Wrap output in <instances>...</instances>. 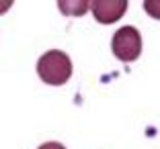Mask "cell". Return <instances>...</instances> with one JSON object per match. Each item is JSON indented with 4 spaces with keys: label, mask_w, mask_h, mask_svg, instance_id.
<instances>
[{
    "label": "cell",
    "mask_w": 160,
    "mask_h": 149,
    "mask_svg": "<svg viewBox=\"0 0 160 149\" xmlns=\"http://www.w3.org/2000/svg\"><path fill=\"white\" fill-rule=\"evenodd\" d=\"M111 49H113V55L119 61H125V63H132L140 57L142 53V35L136 27L127 25L115 31L113 39H111Z\"/></svg>",
    "instance_id": "obj_2"
},
{
    "label": "cell",
    "mask_w": 160,
    "mask_h": 149,
    "mask_svg": "<svg viewBox=\"0 0 160 149\" xmlns=\"http://www.w3.org/2000/svg\"><path fill=\"white\" fill-rule=\"evenodd\" d=\"M88 6L92 10V16L101 25H113L125 14L127 0H94Z\"/></svg>",
    "instance_id": "obj_3"
},
{
    "label": "cell",
    "mask_w": 160,
    "mask_h": 149,
    "mask_svg": "<svg viewBox=\"0 0 160 149\" xmlns=\"http://www.w3.org/2000/svg\"><path fill=\"white\" fill-rule=\"evenodd\" d=\"M60 8L64 10V14H76V16H80V14H84V10L88 8V4H86V2H80V4H70V6H66L64 2H60Z\"/></svg>",
    "instance_id": "obj_4"
},
{
    "label": "cell",
    "mask_w": 160,
    "mask_h": 149,
    "mask_svg": "<svg viewBox=\"0 0 160 149\" xmlns=\"http://www.w3.org/2000/svg\"><path fill=\"white\" fill-rule=\"evenodd\" d=\"M37 149H66L62 143H58V141H47V143H43V145H39Z\"/></svg>",
    "instance_id": "obj_5"
},
{
    "label": "cell",
    "mask_w": 160,
    "mask_h": 149,
    "mask_svg": "<svg viewBox=\"0 0 160 149\" xmlns=\"http://www.w3.org/2000/svg\"><path fill=\"white\" fill-rule=\"evenodd\" d=\"M37 74L49 86H64L72 78V59L60 49L45 51L37 61Z\"/></svg>",
    "instance_id": "obj_1"
},
{
    "label": "cell",
    "mask_w": 160,
    "mask_h": 149,
    "mask_svg": "<svg viewBox=\"0 0 160 149\" xmlns=\"http://www.w3.org/2000/svg\"><path fill=\"white\" fill-rule=\"evenodd\" d=\"M10 6H12V2H10V0H6V2H0V14L6 12V10H8Z\"/></svg>",
    "instance_id": "obj_6"
}]
</instances>
